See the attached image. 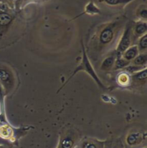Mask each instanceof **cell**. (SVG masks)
<instances>
[{"label":"cell","mask_w":147,"mask_h":148,"mask_svg":"<svg viewBox=\"0 0 147 148\" xmlns=\"http://www.w3.org/2000/svg\"><path fill=\"white\" fill-rule=\"evenodd\" d=\"M125 53L123 54V58L125 60L130 61V60H133L139 54V48L137 45H133L131 47H129L125 50Z\"/></svg>","instance_id":"4"},{"label":"cell","mask_w":147,"mask_h":148,"mask_svg":"<svg viewBox=\"0 0 147 148\" xmlns=\"http://www.w3.org/2000/svg\"><path fill=\"white\" fill-rule=\"evenodd\" d=\"M118 58L117 60L115 61V69H123V68H126V66H129L130 63H129V61L128 60H125L124 58H121L119 55V56H118Z\"/></svg>","instance_id":"10"},{"label":"cell","mask_w":147,"mask_h":148,"mask_svg":"<svg viewBox=\"0 0 147 148\" xmlns=\"http://www.w3.org/2000/svg\"><path fill=\"white\" fill-rule=\"evenodd\" d=\"M12 17L10 14L6 12H0V26L5 27L10 24Z\"/></svg>","instance_id":"6"},{"label":"cell","mask_w":147,"mask_h":148,"mask_svg":"<svg viewBox=\"0 0 147 148\" xmlns=\"http://www.w3.org/2000/svg\"><path fill=\"white\" fill-rule=\"evenodd\" d=\"M147 30V25L146 23H139L135 27V35L142 36L145 35Z\"/></svg>","instance_id":"7"},{"label":"cell","mask_w":147,"mask_h":148,"mask_svg":"<svg viewBox=\"0 0 147 148\" xmlns=\"http://www.w3.org/2000/svg\"><path fill=\"white\" fill-rule=\"evenodd\" d=\"M114 27L108 26L104 28L100 35V41L102 44L105 45L111 42L114 38Z\"/></svg>","instance_id":"3"},{"label":"cell","mask_w":147,"mask_h":148,"mask_svg":"<svg viewBox=\"0 0 147 148\" xmlns=\"http://www.w3.org/2000/svg\"><path fill=\"white\" fill-rule=\"evenodd\" d=\"M147 48V36L146 34L142 35L139 40V49L141 50H146Z\"/></svg>","instance_id":"12"},{"label":"cell","mask_w":147,"mask_h":148,"mask_svg":"<svg viewBox=\"0 0 147 148\" xmlns=\"http://www.w3.org/2000/svg\"><path fill=\"white\" fill-rule=\"evenodd\" d=\"M139 135L137 134H131L127 139V141L129 144L131 145H133V144H136V143H137V140L139 139Z\"/></svg>","instance_id":"14"},{"label":"cell","mask_w":147,"mask_h":148,"mask_svg":"<svg viewBox=\"0 0 147 148\" xmlns=\"http://www.w3.org/2000/svg\"><path fill=\"white\" fill-rule=\"evenodd\" d=\"M147 61V56L146 53L138 55L134 59H133V63L137 66H142L145 65Z\"/></svg>","instance_id":"8"},{"label":"cell","mask_w":147,"mask_h":148,"mask_svg":"<svg viewBox=\"0 0 147 148\" xmlns=\"http://www.w3.org/2000/svg\"><path fill=\"white\" fill-rule=\"evenodd\" d=\"M82 50H83V51H82V53H83V56H82L81 63H80V64L79 65L77 68H76V70L74 71V72L72 73L71 76L68 78V80H67V81L65 83L64 85H63V86H65L66 84V83H67L68 81H70V80L72 78V77L74 76V75H76L78 72L80 71H86L88 74H89V75H91L93 78L94 81H95V82L98 84V86H99L100 87L104 88H105V86H104L103 84H102V82L101 81V80L99 79V78H98V75H97L96 73H95V71H94V69H93V68L92 65H91V62H90L89 60H88L87 54H86V50H85V47H84V45H83V42H82Z\"/></svg>","instance_id":"1"},{"label":"cell","mask_w":147,"mask_h":148,"mask_svg":"<svg viewBox=\"0 0 147 148\" xmlns=\"http://www.w3.org/2000/svg\"><path fill=\"white\" fill-rule=\"evenodd\" d=\"M10 79V74L5 70L0 69V81L2 82H7Z\"/></svg>","instance_id":"13"},{"label":"cell","mask_w":147,"mask_h":148,"mask_svg":"<svg viewBox=\"0 0 147 148\" xmlns=\"http://www.w3.org/2000/svg\"><path fill=\"white\" fill-rule=\"evenodd\" d=\"M101 1H104L106 4L111 6L117 5H126L128 3L133 1V0H101Z\"/></svg>","instance_id":"11"},{"label":"cell","mask_w":147,"mask_h":148,"mask_svg":"<svg viewBox=\"0 0 147 148\" xmlns=\"http://www.w3.org/2000/svg\"><path fill=\"white\" fill-rule=\"evenodd\" d=\"M116 58L114 56H111L109 57H107L105 60L103 61L102 65H101V69L102 70H108L110 69L114 64L115 63Z\"/></svg>","instance_id":"5"},{"label":"cell","mask_w":147,"mask_h":148,"mask_svg":"<svg viewBox=\"0 0 147 148\" xmlns=\"http://www.w3.org/2000/svg\"><path fill=\"white\" fill-rule=\"evenodd\" d=\"M85 148H95V146L93 144H88L86 145Z\"/></svg>","instance_id":"18"},{"label":"cell","mask_w":147,"mask_h":148,"mask_svg":"<svg viewBox=\"0 0 147 148\" xmlns=\"http://www.w3.org/2000/svg\"><path fill=\"white\" fill-rule=\"evenodd\" d=\"M85 13H87L89 14H95L100 13V10L92 1L88 3V5L86 7V10H85Z\"/></svg>","instance_id":"9"},{"label":"cell","mask_w":147,"mask_h":148,"mask_svg":"<svg viewBox=\"0 0 147 148\" xmlns=\"http://www.w3.org/2000/svg\"><path fill=\"white\" fill-rule=\"evenodd\" d=\"M73 145V141L70 139H65L62 143V146L63 148H71Z\"/></svg>","instance_id":"16"},{"label":"cell","mask_w":147,"mask_h":148,"mask_svg":"<svg viewBox=\"0 0 147 148\" xmlns=\"http://www.w3.org/2000/svg\"><path fill=\"white\" fill-rule=\"evenodd\" d=\"M134 78H136V79H138L139 81H142V80H146V69L143 71L141 72L140 73H137L136 75H133Z\"/></svg>","instance_id":"15"},{"label":"cell","mask_w":147,"mask_h":148,"mask_svg":"<svg viewBox=\"0 0 147 148\" xmlns=\"http://www.w3.org/2000/svg\"><path fill=\"white\" fill-rule=\"evenodd\" d=\"M131 35V25H128L118 45L117 53L119 55L121 54L122 53H124L125 50L130 47Z\"/></svg>","instance_id":"2"},{"label":"cell","mask_w":147,"mask_h":148,"mask_svg":"<svg viewBox=\"0 0 147 148\" xmlns=\"http://www.w3.org/2000/svg\"><path fill=\"white\" fill-rule=\"evenodd\" d=\"M146 7H144L143 9L142 8V10H140V12H139V17H142V18H143V19H145V20H146V19L147 18V13H146Z\"/></svg>","instance_id":"17"}]
</instances>
